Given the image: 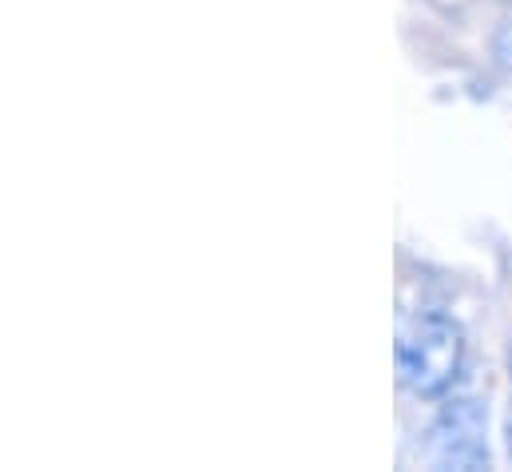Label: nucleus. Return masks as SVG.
Listing matches in <instances>:
<instances>
[{"label":"nucleus","mask_w":512,"mask_h":472,"mask_svg":"<svg viewBox=\"0 0 512 472\" xmlns=\"http://www.w3.org/2000/svg\"><path fill=\"white\" fill-rule=\"evenodd\" d=\"M493 56L501 68H512V12L505 16V24L497 28V40H493Z\"/></svg>","instance_id":"3"},{"label":"nucleus","mask_w":512,"mask_h":472,"mask_svg":"<svg viewBox=\"0 0 512 472\" xmlns=\"http://www.w3.org/2000/svg\"><path fill=\"white\" fill-rule=\"evenodd\" d=\"M393 357H397V381L413 397L437 401L457 385L465 369V330L457 318L441 310H425L401 326Z\"/></svg>","instance_id":"1"},{"label":"nucleus","mask_w":512,"mask_h":472,"mask_svg":"<svg viewBox=\"0 0 512 472\" xmlns=\"http://www.w3.org/2000/svg\"><path fill=\"white\" fill-rule=\"evenodd\" d=\"M509 377H512V346H509Z\"/></svg>","instance_id":"4"},{"label":"nucleus","mask_w":512,"mask_h":472,"mask_svg":"<svg viewBox=\"0 0 512 472\" xmlns=\"http://www.w3.org/2000/svg\"><path fill=\"white\" fill-rule=\"evenodd\" d=\"M425 457L433 469H489V409L477 397H453L429 425Z\"/></svg>","instance_id":"2"}]
</instances>
